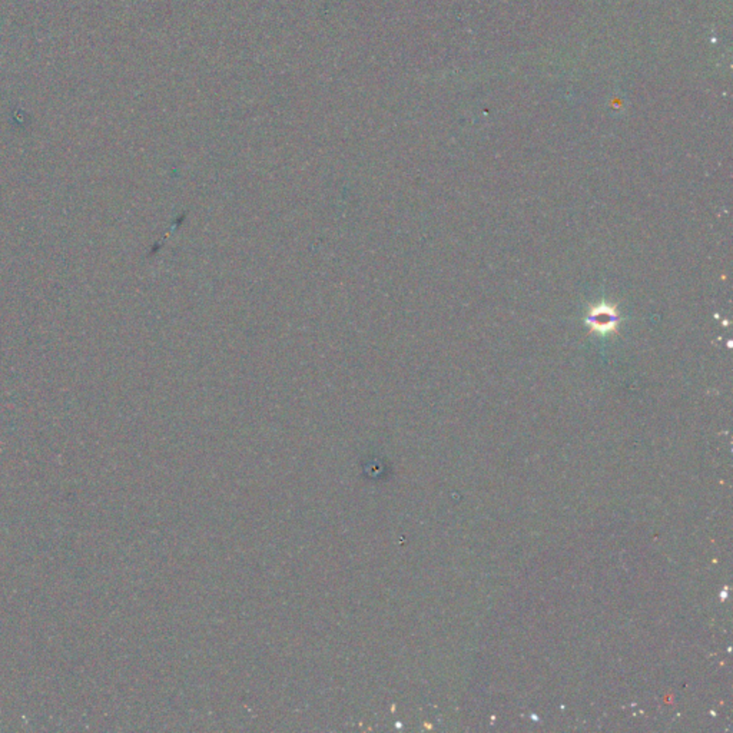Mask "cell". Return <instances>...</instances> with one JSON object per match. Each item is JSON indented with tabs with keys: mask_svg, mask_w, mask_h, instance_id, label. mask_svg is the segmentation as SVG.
<instances>
[{
	"mask_svg": "<svg viewBox=\"0 0 733 733\" xmlns=\"http://www.w3.org/2000/svg\"><path fill=\"white\" fill-rule=\"evenodd\" d=\"M603 311L604 313H600V310H597L594 314L590 316L589 321L591 323V325L594 328L607 331L610 328H613V325L616 323V316H615V313L610 311V308H607V307H603Z\"/></svg>",
	"mask_w": 733,
	"mask_h": 733,
	"instance_id": "6da1fadb",
	"label": "cell"
}]
</instances>
